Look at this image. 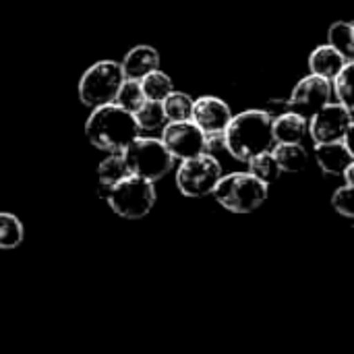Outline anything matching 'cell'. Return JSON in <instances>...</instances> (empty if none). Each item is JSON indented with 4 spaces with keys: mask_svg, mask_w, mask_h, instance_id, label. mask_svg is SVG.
I'll return each mask as SVG.
<instances>
[{
    "mask_svg": "<svg viewBox=\"0 0 354 354\" xmlns=\"http://www.w3.org/2000/svg\"><path fill=\"white\" fill-rule=\"evenodd\" d=\"M85 137L102 151H124L133 139L139 137V127L133 112L110 102L95 106L85 122Z\"/></svg>",
    "mask_w": 354,
    "mask_h": 354,
    "instance_id": "1",
    "label": "cell"
},
{
    "mask_svg": "<svg viewBox=\"0 0 354 354\" xmlns=\"http://www.w3.org/2000/svg\"><path fill=\"white\" fill-rule=\"evenodd\" d=\"M224 143L226 151L245 164L253 156L272 149V114L266 110H245L232 116L224 129Z\"/></svg>",
    "mask_w": 354,
    "mask_h": 354,
    "instance_id": "2",
    "label": "cell"
},
{
    "mask_svg": "<svg viewBox=\"0 0 354 354\" xmlns=\"http://www.w3.org/2000/svg\"><path fill=\"white\" fill-rule=\"evenodd\" d=\"M212 195L228 212L251 214L266 203L268 185H263L251 172H232V174H222Z\"/></svg>",
    "mask_w": 354,
    "mask_h": 354,
    "instance_id": "3",
    "label": "cell"
},
{
    "mask_svg": "<svg viewBox=\"0 0 354 354\" xmlns=\"http://www.w3.org/2000/svg\"><path fill=\"white\" fill-rule=\"evenodd\" d=\"M156 183L145 180L141 176L129 174L116 185H112L106 193L108 205L127 220H141L145 218L156 205Z\"/></svg>",
    "mask_w": 354,
    "mask_h": 354,
    "instance_id": "4",
    "label": "cell"
},
{
    "mask_svg": "<svg viewBox=\"0 0 354 354\" xmlns=\"http://www.w3.org/2000/svg\"><path fill=\"white\" fill-rule=\"evenodd\" d=\"M122 153H124L131 174L141 176L151 183L164 178L174 166L172 153L166 149L162 139H153V137L133 139Z\"/></svg>",
    "mask_w": 354,
    "mask_h": 354,
    "instance_id": "5",
    "label": "cell"
},
{
    "mask_svg": "<svg viewBox=\"0 0 354 354\" xmlns=\"http://www.w3.org/2000/svg\"><path fill=\"white\" fill-rule=\"evenodd\" d=\"M220 178H222V164L218 162L216 156L207 151L180 160V166L176 170V187L185 197L191 199L212 195Z\"/></svg>",
    "mask_w": 354,
    "mask_h": 354,
    "instance_id": "6",
    "label": "cell"
},
{
    "mask_svg": "<svg viewBox=\"0 0 354 354\" xmlns=\"http://www.w3.org/2000/svg\"><path fill=\"white\" fill-rule=\"evenodd\" d=\"M122 81H124V75H122L120 62L100 60L83 73L79 81V100L81 104L89 108L110 104L114 102L116 91Z\"/></svg>",
    "mask_w": 354,
    "mask_h": 354,
    "instance_id": "7",
    "label": "cell"
},
{
    "mask_svg": "<svg viewBox=\"0 0 354 354\" xmlns=\"http://www.w3.org/2000/svg\"><path fill=\"white\" fill-rule=\"evenodd\" d=\"M330 100H332V81L311 73L295 85L286 106L290 112H297L309 120L315 112H319L326 104H330Z\"/></svg>",
    "mask_w": 354,
    "mask_h": 354,
    "instance_id": "8",
    "label": "cell"
},
{
    "mask_svg": "<svg viewBox=\"0 0 354 354\" xmlns=\"http://www.w3.org/2000/svg\"><path fill=\"white\" fill-rule=\"evenodd\" d=\"M353 129V110L338 104H326L309 118V135L315 143L342 141Z\"/></svg>",
    "mask_w": 354,
    "mask_h": 354,
    "instance_id": "9",
    "label": "cell"
},
{
    "mask_svg": "<svg viewBox=\"0 0 354 354\" xmlns=\"http://www.w3.org/2000/svg\"><path fill=\"white\" fill-rule=\"evenodd\" d=\"M162 143L174 160H187L205 151V133L193 120L168 122L162 131Z\"/></svg>",
    "mask_w": 354,
    "mask_h": 354,
    "instance_id": "10",
    "label": "cell"
},
{
    "mask_svg": "<svg viewBox=\"0 0 354 354\" xmlns=\"http://www.w3.org/2000/svg\"><path fill=\"white\" fill-rule=\"evenodd\" d=\"M232 118L230 106L214 95H203L193 100V114L191 120L207 135V133H224Z\"/></svg>",
    "mask_w": 354,
    "mask_h": 354,
    "instance_id": "11",
    "label": "cell"
},
{
    "mask_svg": "<svg viewBox=\"0 0 354 354\" xmlns=\"http://www.w3.org/2000/svg\"><path fill=\"white\" fill-rule=\"evenodd\" d=\"M315 158L322 172L330 176H342V172L354 164V153L346 147L344 141H330V143H315Z\"/></svg>",
    "mask_w": 354,
    "mask_h": 354,
    "instance_id": "12",
    "label": "cell"
},
{
    "mask_svg": "<svg viewBox=\"0 0 354 354\" xmlns=\"http://www.w3.org/2000/svg\"><path fill=\"white\" fill-rule=\"evenodd\" d=\"M124 79H143L147 73L160 68V54L151 46H135L127 52V56L120 62Z\"/></svg>",
    "mask_w": 354,
    "mask_h": 354,
    "instance_id": "13",
    "label": "cell"
},
{
    "mask_svg": "<svg viewBox=\"0 0 354 354\" xmlns=\"http://www.w3.org/2000/svg\"><path fill=\"white\" fill-rule=\"evenodd\" d=\"M272 135L274 143H303V139L309 135V120L288 110L272 118Z\"/></svg>",
    "mask_w": 354,
    "mask_h": 354,
    "instance_id": "14",
    "label": "cell"
},
{
    "mask_svg": "<svg viewBox=\"0 0 354 354\" xmlns=\"http://www.w3.org/2000/svg\"><path fill=\"white\" fill-rule=\"evenodd\" d=\"M346 62H351V60L344 58V56H342L336 48H332L330 44L317 46V48L311 52V56H309V68H311V73H313V75H319V77H324V79H330V81L342 71V66H344Z\"/></svg>",
    "mask_w": 354,
    "mask_h": 354,
    "instance_id": "15",
    "label": "cell"
},
{
    "mask_svg": "<svg viewBox=\"0 0 354 354\" xmlns=\"http://www.w3.org/2000/svg\"><path fill=\"white\" fill-rule=\"evenodd\" d=\"M129 164L124 160L122 151H114L110 153L106 160L100 162L97 166V180H100V197L106 199V193L112 185H116L118 180H122L124 176H129Z\"/></svg>",
    "mask_w": 354,
    "mask_h": 354,
    "instance_id": "16",
    "label": "cell"
},
{
    "mask_svg": "<svg viewBox=\"0 0 354 354\" xmlns=\"http://www.w3.org/2000/svg\"><path fill=\"white\" fill-rule=\"evenodd\" d=\"M270 151L282 172H301L307 166V151L303 143H274Z\"/></svg>",
    "mask_w": 354,
    "mask_h": 354,
    "instance_id": "17",
    "label": "cell"
},
{
    "mask_svg": "<svg viewBox=\"0 0 354 354\" xmlns=\"http://www.w3.org/2000/svg\"><path fill=\"white\" fill-rule=\"evenodd\" d=\"M139 131H158L166 122V114L162 108V102L156 100H145L135 112H133Z\"/></svg>",
    "mask_w": 354,
    "mask_h": 354,
    "instance_id": "18",
    "label": "cell"
},
{
    "mask_svg": "<svg viewBox=\"0 0 354 354\" xmlns=\"http://www.w3.org/2000/svg\"><path fill=\"white\" fill-rule=\"evenodd\" d=\"M249 172L255 176V178H259L263 185H274L278 178H280V174H282V170H280V166L276 164V160H274V156H272V151L268 149V151H261V153H257V156H253L249 162Z\"/></svg>",
    "mask_w": 354,
    "mask_h": 354,
    "instance_id": "19",
    "label": "cell"
},
{
    "mask_svg": "<svg viewBox=\"0 0 354 354\" xmlns=\"http://www.w3.org/2000/svg\"><path fill=\"white\" fill-rule=\"evenodd\" d=\"M328 44L336 48L344 58H354V27L348 21H336L332 23L328 31Z\"/></svg>",
    "mask_w": 354,
    "mask_h": 354,
    "instance_id": "20",
    "label": "cell"
},
{
    "mask_svg": "<svg viewBox=\"0 0 354 354\" xmlns=\"http://www.w3.org/2000/svg\"><path fill=\"white\" fill-rule=\"evenodd\" d=\"M162 108L166 114L168 122H178V120H191L193 114V100L183 93V91H170L162 100Z\"/></svg>",
    "mask_w": 354,
    "mask_h": 354,
    "instance_id": "21",
    "label": "cell"
},
{
    "mask_svg": "<svg viewBox=\"0 0 354 354\" xmlns=\"http://www.w3.org/2000/svg\"><path fill=\"white\" fill-rule=\"evenodd\" d=\"M25 239V228L23 222L8 214V212H0V249L10 251L17 249Z\"/></svg>",
    "mask_w": 354,
    "mask_h": 354,
    "instance_id": "22",
    "label": "cell"
},
{
    "mask_svg": "<svg viewBox=\"0 0 354 354\" xmlns=\"http://www.w3.org/2000/svg\"><path fill=\"white\" fill-rule=\"evenodd\" d=\"M141 83V89H143V95L145 100H156V102H162L170 91H174V85H172V79L162 73L160 68L147 73L143 79H139Z\"/></svg>",
    "mask_w": 354,
    "mask_h": 354,
    "instance_id": "23",
    "label": "cell"
},
{
    "mask_svg": "<svg viewBox=\"0 0 354 354\" xmlns=\"http://www.w3.org/2000/svg\"><path fill=\"white\" fill-rule=\"evenodd\" d=\"M143 102H145V95H143L141 83L135 81V79H124L120 83L118 91H116L114 104H118L120 108H124L129 112H135Z\"/></svg>",
    "mask_w": 354,
    "mask_h": 354,
    "instance_id": "24",
    "label": "cell"
},
{
    "mask_svg": "<svg viewBox=\"0 0 354 354\" xmlns=\"http://www.w3.org/2000/svg\"><path fill=\"white\" fill-rule=\"evenodd\" d=\"M353 71H354V66H353V60H351V62H346V64L342 66V71L332 79V91L336 93L338 102H340L342 106L351 108V110H353V104H354Z\"/></svg>",
    "mask_w": 354,
    "mask_h": 354,
    "instance_id": "25",
    "label": "cell"
},
{
    "mask_svg": "<svg viewBox=\"0 0 354 354\" xmlns=\"http://www.w3.org/2000/svg\"><path fill=\"white\" fill-rule=\"evenodd\" d=\"M353 191V185H344V187H340V189L332 195V205H334V209H336L340 216H344V218H353L354 216Z\"/></svg>",
    "mask_w": 354,
    "mask_h": 354,
    "instance_id": "26",
    "label": "cell"
},
{
    "mask_svg": "<svg viewBox=\"0 0 354 354\" xmlns=\"http://www.w3.org/2000/svg\"><path fill=\"white\" fill-rule=\"evenodd\" d=\"M205 151L216 156L218 151H226L224 133H207L205 135Z\"/></svg>",
    "mask_w": 354,
    "mask_h": 354,
    "instance_id": "27",
    "label": "cell"
}]
</instances>
